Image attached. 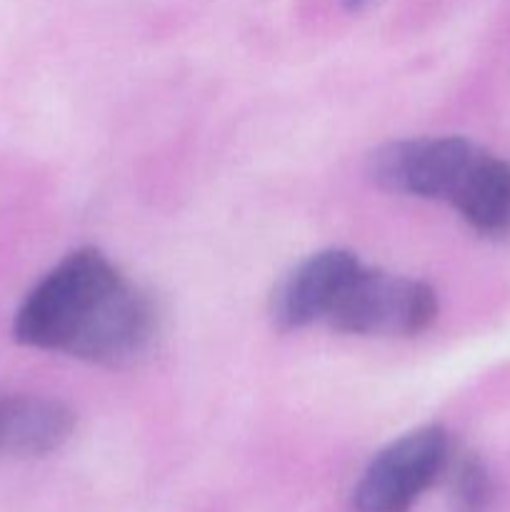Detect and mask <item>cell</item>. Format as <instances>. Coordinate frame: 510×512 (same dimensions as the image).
Wrapping results in <instances>:
<instances>
[{
	"instance_id": "6",
	"label": "cell",
	"mask_w": 510,
	"mask_h": 512,
	"mask_svg": "<svg viewBox=\"0 0 510 512\" xmlns=\"http://www.w3.org/2000/svg\"><path fill=\"white\" fill-rule=\"evenodd\" d=\"M363 268L348 250H320L300 265H295L273 293L275 325L280 330H300L318 320H328L340 295Z\"/></svg>"
},
{
	"instance_id": "2",
	"label": "cell",
	"mask_w": 510,
	"mask_h": 512,
	"mask_svg": "<svg viewBox=\"0 0 510 512\" xmlns=\"http://www.w3.org/2000/svg\"><path fill=\"white\" fill-rule=\"evenodd\" d=\"M438 318V295L420 280L360 268L328 320L338 333L413 338Z\"/></svg>"
},
{
	"instance_id": "8",
	"label": "cell",
	"mask_w": 510,
	"mask_h": 512,
	"mask_svg": "<svg viewBox=\"0 0 510 512\" xmlns=\"http://www.w3.org/2000/svg\"><path fill=\"white\" fill-rule=\"evenodd\" d=\"M453 208L480 233H503L510 228V163L480 153L455 198Z\"/></svg>"
},
{
	"instance_id": "4",
	"label": "cell",
	"mask_w": 510,
	"mask_h": 512,
	"mask_svg": "<svg viewBox=\"0 0 510 512\" xmlns=\"http://www.w3.org/2000/svg\"><path fill=\"white\" fill-rule=\"evenodd\" d=\"M480 153L458 135L398 140L375 150L368 168L375 183L390 193L450 203Z\"/></svg>"
},
{
	"instance_id": "10",
	"label": "cell",
	"mask_w": 510,
	"mask_h": 512,
	"mask_svg": "<svg viewBox=\"0 0 510 512\" xmlns=\"http://www.w3.org/2000/svg\"><path fill=\"white\" fill-rule=\"evenodd\" d=\"M370 0H343V5H348L350 10H358V8H363V5H368Z\"/></svg>"
},
{
	"instance_id": "3",
	"label": "cell",
	"mask_w": 510,
	"mask_h": 512,
	"mask_svg": "<svg viewBox=\"0 0 510 512\" xmlns=\"http://www.w3.org/2000/svg\"><path fill=\"white\" fill-rule=\"evenodd\" d=\"M450 438L440 425L403 435L380 450L353 493L355 512H408L420 495L443 478Z\"/></svg>"
},
{
	"instance_id": "9",
	"label": "cell",
	"mask_w": 510,
	"mask_h": 512,
	"mask_svg": "<svg viewBox=\"0 0 510 512\" xmlns=\"http://www.w3.org/2000/svg\"><path fill=\"white\" fill-rule=\"evenodd\" d=\"M445 475H448L450 505L455 512H490L495 490L483 460L475 455L450 458Z\"/></svg>"
},
{
	"instance_id": "1",
	"label": "cell",
	"mask_w": 510,
	"mask_h": 512,
	"mask_svg": "<svg viewBox=\"0 0 510 512\" xmlns=\"http://www.w3.org/2000/svg\"><path fill=\"white\" fill-rule=\"evenodd\" d=\"M123 283L125 278L103 253L93 248L75 250L23 300L15 313V340L28 348L70 355Z\"/></svg>"
},
{
	"instance_id": "7",
	"label": "cell",
	"mask_w": 510,
	"mask_h": 512,
	"mask_svg": "<svg viewBox=\"0 0 510 512\" xmlns=\"http://www.w3.org/2000/svg\"><path fill=\"white\" fill-rule=\"evenodd\" d=\"M75 415L60 400L15 395L0 400V455L38 458L73 435Z\"/></svg>"
},
{
	"instance_id": "5",
	"label": "cell",
	"mask_w": 510,
	"mask_h": 512,
	"mask_svg": "<svg viewBox=\"0 0 510 512\" xmlns=\"http://www.w3.org/2000/svg\"><path fill=\"white\" fill-rule=\"evenodd\" d=\"M158 330L160 315L153 298L125 280L110 295L70 355L95 365L120 368L148 355L158 338Z\"/></svg>"
}]
</instances>
